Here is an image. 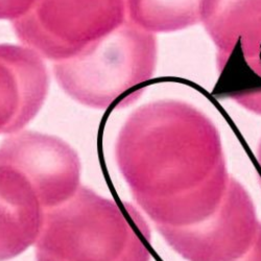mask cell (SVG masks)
I'll return each instance as SVG.
<instances>
[{"label":"cell","instance_id":"obj_1","mask_svg":"<svg viewBox=\"0 0 261 261\" xmlns=\"http://www.w3.org/2000/svg\"><path fill=\"white\" fill-rule=\"evenodd\" d=\"M115 156L145 213L227 167L212 120L194 106L175 99L149 102L130 114L118 135Z\"/></svg>","mask_w":261,"mask_h":261},{"label":"cell","instance_id":"obj_2","mask_svg":"<svg viewBox=\"0 0 261 261\" xmlns=\"http://www.w3.org/2000/svg\"><path fill=\"white\" fill-rule=\"evenodd\" d=\"M150 231L128 203L105 199L82 186L45 214L37 261H149Z\"/></svg>","mask_w":261,"mask_h":261},{"label":"cell","instance_id":"obj_3","mask_svg":"<svg viewBox=\"0 0 261 261\" xmlns=\"http://www.w3.org/2000/svg\"><path fill=\"white\" fill-rule=\"evenodd\" d=\"M157 38L127 19L80 55L56 62L62 89L95 109L124 107L138 99L154 76Z\"/></svg>","mask_w":261,"mask_h":261},{"label":"cell","instance_id":"obj_4","mask_svg":"<svg viewBox=\"0 0 261 261\" xmlns=\"http://www.w3.org/2000/svg\"><path fill=\"white\" fill-rule=\"evenodd\" d=\"M125 20V0H38L13 21V28L39 56L61 62L80 55Z\"/></svg>","mask_w":261,"mask_h":261},{"label":"cell","instance_id":"obj_5","mask_svg":"<svg viewBox=\"0 0 261 261\" xmlns=\"http://www.w3.org/2000/svg\"><path fill=\"white\" fill-rule=\"evenodd\" d=\"M261 223L246 188L230 178L220 208L204 222L180 229L158 230L188 261H236L255 245Z\"/></svg>","mask_w":261,"mask_h":261},{"label":"cell","instance_id":"obj_6","mask_svg":"<svg viewBox=\"0 0 261 261\" xmlns=\"http://www.w3.org/2000/svg\"><path fill=\"white\" fill-rule=\"evenodd\" d=\"M0 160L31 181L46 211L69 201L81 187L76 151L55 136L32 130L11 136L0 145Z\"/></svg>","mask_w":261,"mask_h":261},{"label":"cell","instance_id":"obj_7","mask_svg":"<svg viewBox=\"0 0 261 261\" xmlns=\"http://www.w3.org/2000/svg\"><path fill=\"white\" fill-rule=\"evenodd\" d=\"M48 89L46 66L35 50L0 44V134L18 132L30 123Z\"/></svg>","mask_w":261,"mask_h":261},{"label":"cell","instance_id":"obj_8","mask_svg":"<svg viewBox=\"0 0 261 261\" xmlns=\"http://www.w3.org/2000/svg\"><path fill=\"white\" fill-rule=\"evenodd\" d=\"M46 212L31 181L0 160V261L15 258L36 245Z\"/></svg>","mask_w":261,"mask_h":261},{"label":"cell","instance_id":"obj_9","mask_svg":"<svg viewBox=\"0 0 261 261\" xmlns=\"http://www.w3.org/2000/svg\"><path fill=\"white\" fill-rule=\"evenodd\" d=\"M216 67L219 76L212 94L261 115V39L237 42L229 51L216 55Z\"/></svg>","mask_w":261,"mask_h":261},{"label":"cell","instance_id":"obj_10","mask_svg":"<svg viewBox=\"0 0 261 261\" xmlns=\"http://www.w3.org/2000/svg\"><path fill=\"white\" fill-rule=\"evenodd\" d=\"M201 23L216 47L229 51L237 42L261 39V0H203Z\"/></svg>","mask_w":261,"mask_h":261},{"label":"cell","instance_id":"obj_11","mask_svg":"<svg viewBox=\"0 0 261 261\" xmlns=\"http://www.w3.org/2000/svg\"><path fill=\"white\" fill-rule=\"evenodd\" d=\"M227 167L203 185L146 212L158 230L180 229L204 222L222 205L230 182Z\"/></svg>","mask_w":261,"mask_h":261},{"label":"cell","instance_id":"obj_12","mask_svg":"<svg viewBox=\"0 0 261 261\" xmlns=\"http://www.w3.org/2000/svg\"><path fill=\"white\" fill-rule=\"evenodd\" d=\"M203 0H125L126 19L149 33H170L201 22Z\"/></svg>","mask_w":261,"mask_h":261},{"label":"cell","instance_id":"obj_13","mask_svg":"<svg viewBox=\"0 0 261 261\" xmlns=\"http://www.w3.org/2000/svg\"><path fill=\"white\" fill-rule=\"evenodd\" d=\"M38 0H0V20H17L29 13Z\"/></svg>","mask_w":261,"mask_h":261},{"label":"cell","instance_id":"obj_14","mask_svg":"<svg viewBox=\"0 0 261 261\" xmlns=\"http://www.w3.org/2000/svg\"><path fill=\"white\" fill-rule=\"evenodd\" d=\"M236 261H261V226L255 245L244 257Z\"/></svg>","mask_w":261,"mask_h":261},{"label":"cell","instance_id":"obj_15","mask_svg":"<svg viewBox=\"0 0 261 261\" xmlns=\"http://www.w3.org/2000/svg\"><path fill=\"white\" fill-rule=\"evenodd\" d=\"M256 157H257V161H258L259 167H260V169H261V139H260V142H259V144H258Z\"/></svg>","mask_w":261,"mask_h":261}]
</instances>
